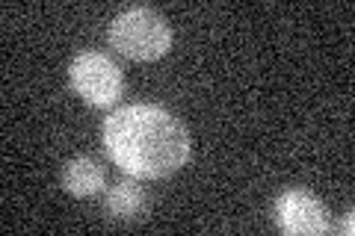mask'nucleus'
I'll list each match as a JSON object with an SVG mask.
<instances>
[{
  "instance_id": "obj_2",
  "label": "nucleus",
  "mask_w": 355,
  "mask_h": 236,
  "mask_svg": "<svg viewBox=\"0 0 355 236\" xmlns=\"http://www.w3.org/2000/svg\"><path fill=\"white\" fill-rule=\"evenodd\" d=\"M110 48H116L121 56L137 62H151L169 53L172 30L160 12L148 6L125 9L110 24Z\"/></svg>"
},
{
  "instance_id": "obj_4",
  "label": "nucleus",
  "mask_w": 355,
  "mask_h": 236,
  "mask_svg": "<svg viewBox=\"0 0 355 236\" xmlns=\"http://www.w3.org/2000/svg\"><path fill=\"white\" fill-rule=\"evenodd\" d=\"M275 224L284 233L320 236L329 230V210L308 189H287L275 198Z\"/></svg>"
},
{
  "instance_id": "obj_3",
  "label": "nucleus",
  "mask_w": 355,
  "mask_h": 236,
  "mask_svg": "<svg viewBox=\"0 0 355 236\" xmlns=\"http://www.w3.org/2000/svg\"><path fill=\"white\" fill-rule=\"evenodd\" d=\"M71 86L89 107H113L125 92V74L107 53L86 51L77 53L71 69Z\"/></svg>"
},
{
  "instance_id": "obj_7",
  "label": "nucleus",
  "mask_w": 355,
  "mask_h": 236,
  "mask_svg": "<svg viewBox=\"0 0 355 236\" xmlns=\"http://www.w3.org/2000/svg\"><path fill=\"white\" fill-rule=\"evenodd\" d=\"M340 230H343V233H352V212H349V216H347V221H343V224H340Z\"/></svg>"
},
{
  "instance_id": "obj_5",
  "label": "nucleus",
  "mask_w": 355,
  "mask_h": 236,
  "mask_svg": "<svg viewBox=\"0 0 355 236\" xmlns=\"http://www.w3.org/2000/svg\"><path fill=\"white\" fill-rule=\"evenodd\" d=\"M104 168L92 156H74L62 168V186L74 198H92L104 189Z\"/></svg>"
},
{
  "instance_id": "obj_6",
  "label": "nucleus",
  "mask_w": 355,
  "mask_h": 236,
  "mask_svg": "<svg viewBox=\"0 0 355 236\" xmlns=\"http://www.w3.org/2000/svg\"><path fill=\"white\" fill-rule=\"evenodd\" d=\"M104 210L116 221H137L146 210V192L137 181H119L104 198Z\"/></svg>"
},
{
  "instance_id": "obj_1",
  "label": "nucleus",
  "mask_w": 355,
  "mask_h": 236,
  "mask_svg": "<svg viewBox=\"0 0 355 236\" xmlns=\"http://www.w3.org/2000/svg\"><path fill=\"white\" fill-rule=\"evenodd\" d=\"M104 148L121 172L142 181L175 174L190 156V136L172 112L154 104H130L107 116Z\"/></svg>"
}]
</instances>
